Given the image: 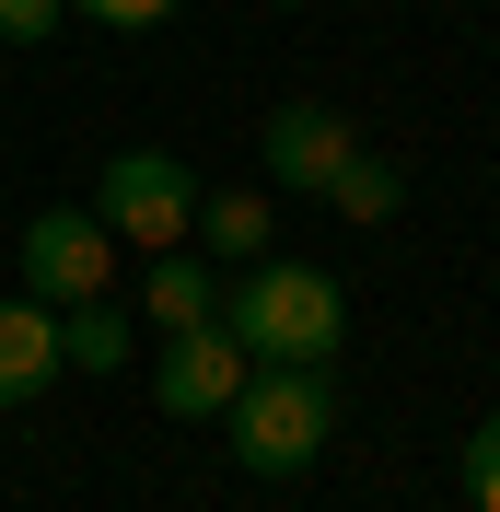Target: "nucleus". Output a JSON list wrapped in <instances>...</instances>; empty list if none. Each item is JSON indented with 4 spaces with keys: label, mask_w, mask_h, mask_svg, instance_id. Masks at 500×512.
Wrapping results in <instances>:
<instances>
[{
    "label": "nucleus",
    "mask_w": 500,
    "mask_h": 512,
    "mask_svg": "<svg viewBox=\"0 0 500 512\" xmlns=\"http://www.w3.org/2000/svg\"><path fill=\"white\" fill-rule=\"evenodd\" d=\"M338 408H349L338 361H256L233 384V408H221V443H233L245 478H303L326 454V431H338Z\"/></svg>",
    "instance_id": "nucleus-1"
},
{
    "label": "nucleus",
    "mask_w": 500,
    "mask_h": 512,
    "mask_svg": "<svg viewBox=\"0 0 500 512\" xmlns=\"http://www.w3.org/2000/svg\"><path fill=\"white\" fill-rule=\"evenodd\" d=\"M221 338L245 361H338V338H349V291L326 280V268H303V256H256L245 280L221 291Z\"/></svg>",
    "instance_id": "nucleus-2"
},
{
    "label": "nucleus",
    "mask_w": 500,
    "mask_h": 512,
    "mask_svg": "<svg viewBox=\"0 0 500 512\" xmlns=\"http://www.w3.org/2000/svg\"><path fill=\"white\" fill-rule=\"evenodd\" d=\"M94 222L117 233V245L175 256L187 222H198V175H187L175 152H117V163H105V187H94Z\"/></svg>",
    "instance_id": "nucleus-3"
},
{
    "label": "nucleus",
    "mask_w": 500,
    "mask_h": 512,
    "mask_svg": "<svg viewBox=\"0 0 500 512\" xmlns=\"http://www.w3.org/2000/svg\"><path fill=\"white\" fill-rule=\"evenodd\" d=\"M117 280V233L94 210H35L24 222V291L35 303H94Z\"/></svg>",
    "instance_id": "nucleus-4"
},
{
    "label": "nucleus",
    "mask_w": 500,
    "mask_h": 512,
    "mask_svg": "<svg viewBox=\"0 0 500 512\" xmlns=\"http://www.w3.org/2000/svg\"><path fill=\"white\" fill-rule=\"evenodd\" d=\"M256 152H268V187H280V198H326V175H338V163L361 152V140H349V117H338V105L291 94L280 117L256 128Z\"/></svg>",
    "instance_id": "nucleus-5"
},
{
    "label": "nucleus",
    "mask_w": 500,
    "mask_h": 512,
    "mask_svg": "<svg viewBox=\"0 0 500 512\" xmlns=\"http://www.w3.org/2000/svg\"><path fill=\"white\" fill-rule=\"evenodd\" d=\"M245 373H256V361L233 350L221 326H175V338H163V373H152V408L163 419H221Z\"/></svg>",
    "instance_id": "nucleus-6"
},
{
    "label": "nucleus",
    "mask_w": 500,
    "mask_h": 512,
    "mask_svg": "<svg viewBox=\"0 0 500 512\" xmlns=\"http://www.w3.org/2000/svg\"><path fill=\"white\" fill-rule=\"evenodd\" d=\"M59 373V303H0V408L47 396Z\"/></svg>",
    "instance_id": "nucleus-7"
},
{
    "label": "nucleus",
    "mask_w": 500,
    "mask_h": 512,
    "mask_svg": "<svg viewBox=\"0 0 500 512\" xmlns=\"http://www.w3.org/2000/svg\"><path fill=\"white\" fill-rule=\"evenodd\" d=\"M198 245L210 256H233V268H256L268 256V187H198Z\"/></svg>",
    "instance_id": "nucleus-8"
},
{
    "label": "nucleus",
    "mask_w": 500,
    "mask_h": 512,
    "mask_svg": "<svg viewBox=\"0 0 500 512\" xmlns=\"http://www.w3.org/2000/svg\"><path fill=\"white\" fill-rule=\"evenodd\" d=\"M140 303H152V326H163V338H175V326H210V315H221L210 256H187V245H175V256H152V291H140Z\"/></svg>",
    "instance_id": "nucleus-9"
},
{
    "label": "nucleus",
    "mask_w": 500,
    "mask_h": 512,
    "mask_svg": "<svg viewBox=\"0 0 500 512\" xmlns=\"http://www.w3.org/2000/svg\"><path fill=\"white\" fill-rule=\"evenodd\" d=\"M117 361H128V315H117V303H105V291H94V303H59V373H117Z\"/></svg>",
    "instance_id": "nucleus-10"
},
{
    "label": "nucleus",
    "mask_w": 500,
    "mask_h": 512,
    "mask_svg": "<svg viewBox=\"0 0 500 512\" xmlns=\"http://www.w3.org/2000/svg\"><path fill=\"white\" fill-rule=\"evenodd\" d=\"M396 198H407V175L373 163V152H349L338 175H326V210H338V222H396Z\"/></svg>",
    "instance_id": "nucleus-11"
},
{
    "label": "nucleus",
    "mask_w": 500,
    "mask_h": 512,
    "mask_svg": "<svg viewBox=\"0 0 500 512\" xmlns=\"http://www.w3.org/2000/svg\"><path fill=\"white\" fill-rule=\"evenodd\" d=\"M466 512H500V408L466 431Z\"/></svg>",
    "instance_id": "nucleus-12"
},
{
    "label": "nucleus",
    "mask_w": 500,
    "mask_h": 512,
    "mask_svg": "<svg viewBox=\"0 0 500 512\" xmlns=\"http://www.w3.org/2000/svg\"><path fill=\"white\" fill-rule=\"evenodd\" d=\"M70 0H0V47H47Z\"/></svg>",
    "instance_id": "nucleus-13"
},
{
    "label": "nucleus",
    "mask_w": 500,
    "mask_h": 512,
    "mask_svg": "<svg viewBox=\"0 0 500 512\" xmlns=\"http://www.w3.org/2000/svg\"><path fill=\"white\" fill-rule=\"evenodd\" d=\"M70 12H94V24H117V35H140V24H163L175 0H70Z\"/></svg>",
    "instance_id": "nucleus-14"
},
{
    "label": "nucleus",
    "mask_w": 500,
    "mask_h": 512,
    "mask_svg": "<svg viewBox=\"0 0 500 512\" xmlns=\"http://www.w3.org/2000/svg\"><path fill=\"white\" fill-rule=\"evenodd\" d=\"M268 12H303V0H268Z\"/></svg>",
    "instance_id": "nucleus-15"
}]
</instances>
